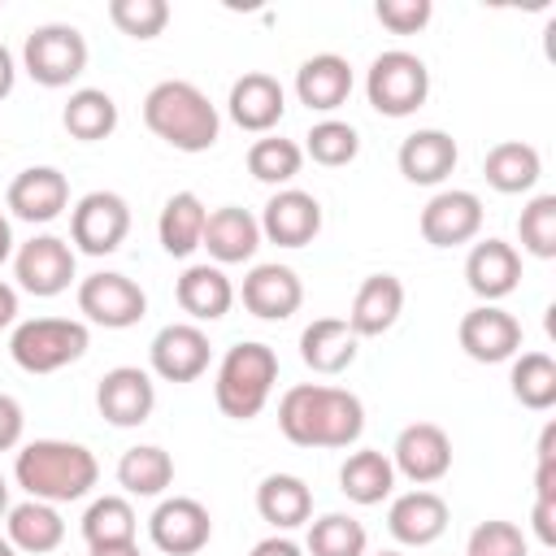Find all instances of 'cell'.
<instances>
[{"label":"cell","mask_w":556,"mask_h":556,"mask_svg":"<svg viewBox=\"0 0 556 556\" xmlns=\"http://www.w3.org/2000/svg\"><path fill=\"white\" fill-rule=\"evenodd\" d=\"M278 430L295 447H352L365 434V404L348 387L295 382L278 400Z\"/></svg>","instance_id":"obj_1"},{"label":"cell","mask_w":556,"mask_h":556,"mask_svg":"<svg viewBox=\"0 0 556 556\" xmlns=\"http://www.w3.org/2000/svg\"><path fill=\"white\" fill-rule=\"evenodd\" d=\"M13 482L26 491V500L74 504L100 482V460L91 447L70 439H30L13 456Z\"/></svg>","instance_id":"obj_2"},{"label":"cell","mask_w":556,"mask_h":556,"mask_svg":"<svg viewBox=\"0 0 556 556\" xmlns=\"http://www.w3.org/2000/svg\"><path fill=\"white\" fill-rule=\"evenodd\" d=\"M143 126L174 152H208L222 135V113L195 83L165 78L143 96Z\"/></svg>","instance_id":"obj_3"},{"label":"cell","mask_w":556,"mask_h":556,"mask_svg":"<svg viewBox=\"0 0 556 556\" xmlns=\"http://www.w3.org/2000/svg\"><path fill=\"white\" fill-rule=\"evenodd\" d=\"M278 382V356L269 343L243 339L235 348H226L217 378H213V400L230 421H252L261 417V408L269 404Z\"/></svg>","instance_id":"obj_4"},{"label":"cell","mask_w":556,"mask_h":556,"mask_svg":"<svg viewBox=\"0 0 556 556\" xmlns=\"http://www.w3.org/2000/svg\"><path fill=\"white\" fill-rule=\"evenodd\" d=\"M91 348V330L78 317H30L9 334V356L26 374H56L83 361Z\"/></svg>","instance_id":"obj_5"},{"label":"cell","mask_w":556,"mask_h":556,"mask_svg":"<svg viewBox=\"0 0 556 556\" xmlns=\"http://www.w3.org/2000/svg\"><path fill=\"white\" fill-rule=\"evenodd\" d=\"M430 96V70L408 48H387L365 70V100L382 117H413Z\"/></svg>","instance_id":"obj_6"},{"label":"cell","mask_w":556,"mask_h":556,"mask_svg":"<svg viewBox=\"0 0 556 556\" xmlns=\"http://www.w3.org/2000/svg\"><path fill=\"white\" fill-rule=\"evenodd\" d=\"M87 56H91L87 52V39L70 22H43L22 43V70L30 74V83H39L48 91L70 87L74 78H83Z\"/></svg>","instance_id":"obj_7"},{"label":"cell","mask_w":556,"mask_h":556,"mask_svg":"<svg viewBox=\"0 0 556 556\" xmlns=\"http://www.w3.org/2000/svg\"><path fill=\"white\" fill-rule=\"evenodd\" d=\"M130 235V204L117 191H87L70 208V248L87 256H109Z\"/></svg>","instance_id":"obj_8"},{"label":"cell","mask_w":556,"mask_h":556,"mask_svg":"<svg viewBox=\"0 0 556 556\" xmlns=\"http://www.w3.org/2000/svg\"><path fill=\"white\" fill-rule=\"evenodd\" d=\"M13 278L26 295L52 300L78 278V252L61 235H35L13 252Z\"/></svg>","instance_id":"obj_9"},{"label":"cell","mask_w":556,"mask_h":556,"mask_svg":"<svg viewBox=\"0 0 556 556\" xmlns=\"http://www.w3.org/2000/svg\"><path fill=\"white\" fill-rule=\"evenodd\" d=\"M78 313L91 326L126 330V326H139L143 321L148 295H143V287L135 278H126L117 269H96V274L78 278Z\"/></svg>","instance_id":"obj_10"},{"label":"cell","mask_w":556,"mask_h":556,"mask_svg":"<svg viewBox=\"0 0 556 556\" xmlns=\"http://www.w3.org/2000/svg\"><path fill=\"white\" fill-rule=\"evenodd\" d=\"M148 539L165 556H195L213 539V517L191 495H165L148 517Z\"/></svg>","instance_id":"obj_11"},{"label":"cell","mask_w":556,"mask_h":556,"mask_svg":"<svg viewBox=\"0 0 556 556\" xmlns=\"http://www.w3.org/2000/svg\"><path fill=\"white\" fill-rule=\"evenodd\" d=\"M213 343L204 334V326L195 321H169L152 334L148 343V374H156L161 382H195L208 369Z\"/></svg>","instance_id":"obj_12"},{"label":"cell","mask_w":556,"mask_h":556,"mask_svg":"<svg viewBox=\"0 0 556 556\" xmlns=\"http://www.w3.org/2000/svg\"><path fill=\"white\" fill-rule=\"evenodd\" d=\"M387 456H391L395 478H408L413 486H430V482L447 478V469H452V439L434 421H413L395 434Z\"/></svg>","instance_id":"obj_13"},{"label":"cell","mask_w":556,"mask_h":556,"mask_svg":"<svg viewBox=\"0 0 556 556\" xmlns=\"http://www.w3.org/2000/svg\"><path fill=\"white\" fill-rule=\"evenodd\" d=\"M417 230L430 248H460L482 235V200L465 187H443L426 200Z\"/></svg>","instance_id":"obj_14"},{"label":"cell","mask_w":556,"mask_h":556,"mask_svg":"<svg viewBox=\"0 0 556 556\" xmlns=\"http://www.w3.org/2000/svg\"><path fill=\"white\" fill-rule=\"evenodd\" d=\"M96 408L117 430L143 426L152 417V408H156V382H152V374L139 369V365H113L96 382Z\"/></svg>","instance_id":"obj_15"},{"label":"cell","mask_w":556,"mask_h":556,"mask_svg":"<svg viewBox=\"0 0 556 556\" xmlns=\"http://www.w3.org/2000/svg\"><path fill=\"white\" fill-rule=\"evenodd\" d=\"M256 222H261V239L278 248H308L321 235V200L304 187H278Z\"/></svg>","instance_id":"obj_16"},{"label":"cell","mask_w":556,"mask_h":556,"mask_svg":"<svg viewBox=\"0 0 556 556\" xmlns=\"http://www.w3.org/2000/svg\"><path fill=\"white\" fill-rule=\"evenodd\" d=\"M460 352L478 365H504L521 352V321L500 304H478L456 326Z\"/></svg>","instance_id":"obj_17"},{"label":"cell","mask_w":556,"mask_h":556,"mask_svg":"<svg viewBox=\"0 0 556 556\" xmlns=\"http://www.w3.org/2000/svg\"><path fill=\"white\" fill-rule=\"evenodd\" d=\"M4 204H9V213L17 222L48 226L70 208V178L56 165H30L9 182Z\"/></svg>","instance_id":"obj_18"},{"label":"cell","mask_w":556,"mask_h":556,"mask_svg":"<svg viewBox=\"0 0 556 556\" xmlns=\"http://www.w3.org/2000/svg\"><path fill=\"white\" fill-rule=\"evenodd\" d=\"M226 113L239 130L248 135H274V126L282 122L287 113V91L274 74L265 70H248L243 78L230 83V96H226Z\"/></svg>","instance_id":"obj_19"},{"label":"cell","mask_w":556,"mask_h":556,"mask_svg":"<svg viewBox=\"0 0 556 556\" xmlns=\"http://www.w3.org/2000/svg\"><path fill=\"white\" fill-rule=\"evenodd\" d=\"M239 300L252 317L261 321H287L291 313H300L304 304V282L291 265H278V261H265V265H252L243 274V287H239Z\"/></svg>","instance_id":"obj_20"},{"label":"cell","mask_w":556,"mask_h":556,"mask_svg":"<svg viewBox=\"0 0 556 556\" xmlns=\"http://www.w3.org/2000/svg\"><path fill=\"white\" fill-rule=\"evenodd\" d=\"M447 521H452V508L430 486L404 491L387 508V530H391V539L400 547H430V543H439L443 530H447Z\"/></svg>","instance_id":"obj_21"},{"label":"cell","mask_w":556,"mask_h":556,"mask_svg":"<svg viewBox=\"0 0 556 556\" xmlns=\"http://www.w3.org/2000/svg\"><path fill=\"white\" fill-rule=\"evenodd\" d=\"M465 282L482 304H500L521 287V252L508 239H478L465 256Z\"/></svg>","instance_id":"obj_22"},{"label":"cell","mask_w":556,"mask_h":556,"mask_svg":"<svg viewBox=\"0 0 556 556\" xmlns=\"http://www.w3.org/2000/svg\"><path fill=\"white\" fill-rule=\"evenodd\" d=\"M356 87V74L348 65V56L339 52H313L300 61L295 70V100L308 109V113H334L348 104Z\"/></svg>","instance_id":"obj_23"},{"label":"cell","mask_w":556,"mask_h":556,"mask_svg":"<svg viewBox=\"0 0 556 556\" xmlns=\"http://www.w3.org/2000/svg\"><path fill=\"white\" fill-rule=\"evenodd\" d=\"M456 161H460V148H456V139H452L447 130H439V126H426V130L404 135V143H400V152H395V165H400V174H404L413 187H439V182L456 169Z\"/></svg>","instance_id":"obj_24"},{"label":"cell","mask_w":556,"mask_h":556,"mask_svg":"<svg viewBox=\"0 0 556 556\" xmlns=\"http://www.w3.org/2000/svg\"><path fill=\"white\" fill-rule=\"evenodd\" d=\"M261 243H265V239H261L256 213H248V208H239V204L213 208L208 222H204V239H200V248L213 256V265H243V261L256 256Z\"/></svg>","instance_id":"obj_25"},{"label":"cell","mask_w":556,"mask_h":556,"mask_svg":"<svg viewBox=\"0 0 556 556\" xmlns=\"http://www.w3.org/2000/svg\"><path fill=\"white\" fill-rule=\"evenodd\" d=\"M404 313V282L395 274H369L356 295H352V308H348V326L356 339H378L387 334Z\"/></svg>","instance_id":"obj_26"},{"label":"cell","mask_w":556,"mask_h":556,"mask_svg":"<svg viewBox=\"0 0 556 556\" xmlns=\"http://www.w3.org/2000/svg\"><path fill=\"white\" fill-rule=\"evenodd\" d=\"M356 352H361V339L352 334V326L343 317H313L300 330V361L321 378H334V374L352 369Z\"/></svg>","instance_id":"obj_27"},{"label":"cell","mask_w":556,"mask_h":556,"mask_svg":"<svg viewBox=\"0 0 556 556\" xmlns=\"http://www.w3.org/2000/svg\"><path fill=\"white\" fill-rule=\"evenodd\" d=\"M174 300L187 313V321H195V326L200 321H217L235 304V282L226 278L222 265H208V261L204 265H187L178 274V282H174Z\"/></svg>","instance_id":"obj_28"},{"label":"cell","mask_w":556,"mask_h":556,"mask_svg":"<svg viewBox=\"0 0 556 556\" xmlns=\"http://www.w3.org/2000/svg\"><path fill=\"white\" fill-rule=\"evenodd\" d=\"M256 513L274 534L300 530L313 521V486L300 473H265L256 486Z\"/></svg>","instance_id":"obj_29"},{"label":"cell","mask_w":556,"mask_h":556,"mask_svg":"<svg viewBox=\"0 0 556 556\" xmlns=\"http://www.w3.org/2000/svg\"><path fill=\"white\" fill-rule=\"evenodd\" d=\"M482 178H486V187L500 191V195H526V191H534L539 178H543V156H539V148L526 143V139H500V143L486 148V156H482Z\"/></svg>","instance_id":"obj_30"},{"label":"cell","mask_w":556,"mask_h":556,"mask_svg":"<svg viewBox=\"0 0 556 556\" xmlns=\"http://www.w3.org/2000/svg\"><path fill=\"white\" fill-rule=\"evenodd\" d=\"M4 539L26 556H48L65 543V521H61L56 504L22 500L4 513Z\"/></svg>","instance_id":"obj_31"},{"label":"cell","mask_w":556,"mask_h":556,"mask_svg":"<svg viewBox=\"0 0 556 556\" xmlns=\"http://www.w3.org/2000/svg\"><path fill=\"white\" fill-rule=\"evenodd\" d=\"M339 491L361 504V508H374L382 500H391L395 491V469H391V456L378 452V447H356L348 452V460L339 465Z\"/></svg>","instance_id":"obj_32"},{"label":"cell","mask_w":556,"mask_h":556,"mask_svg":"<svg viewBox=\"0 0 556 556\" xmlns=\"http://www.w3.org/2000/svg\"><path fill=\"white\" fill-rule=\"evenodd\" d=\"M204 222H208V208L195 191H174L165 204H161V217H156V239L169 256L187 261L200 239H204Z\"/></svg>","instance_id":"obj_33"},{"label":"cell","mask_w":556,"mask_h":556,"mask_svg":"<svg viewBox=\"0 0 556 556\" xmlns=\"http://www.w3.org/2000/svg\"><path fill=\"white\" fill-rule=\"evenodd\" d=\"M174 482V456L156 443H139V447H126L122 460H117V486L135 500H156L165 495Z\"/></svg>","instance_id":"obj_34"},{"label":"cell","mask_w":556,"mask_h":556,"mask_svg":"<svg viewBox=\"0 0 556 556\" xmlns=\"http://www.w3.org/2000/svg\"><path fill=\"white\" fill-rule=\"evenodd\" d=\"M61 126L78 143H100L117 130V100L104 87H78V91H70V100L61 109Z\"/></svg>","instance_id":"obj_35"},{"label":"cell","mask_w":556,"mask_h":556,"mask_svg":"<svg viewBox=\"0 0 556 556\" xmlns=\"http://www.w3.org/2000/svg\"><path fill=\"white\" fill-rule=\"evenodd\" d=\"M513 400L530 413H547L556 404V361L547 352H517L508 369Z\"/></svg>","instance_id":"obj_36"},{"label":"cell","mask_w":556,"mask_h":556,"mask_svg":"<svg viewBox=\"0 0 556 556\" xmlns=\"http://www.w3.org/2000/svg\"><path fill=\"white\" fill-rule=\"evenodd\" d=\"M304 169V148L282 135H261L248 148V174L265 187H291Z\"/></svg>","instance_id":"obj_37"},{"label":"cell","mask_w":556,"mask_h":556,"mask_svg":"<svg viewBox=\"0 0 556 556\" xmlns=\"http://www.w3.org/2000/svg\"><path fill=\"white\" fill-rule=\"evenodd\" d=\"M139 517L126 495H100L83 513V539L87 547H109V543H135Z\"/></svg>","instance_id":"obj_38"},{"label":"cell","mask_w":556,"mask_h":556,"mask_svg":"<svg viewBox=\"0 0 556 556\" xmlns=\"http://www.w3.org/2000/svg\"><path fill=\"white\" fill-rule=\"evenodd\" d=\"M304 556H369V534L348 513H321L317 521H308Z\"/></svg>","instance_id":"obj_39"},{"label":"cell","mask_w":556,"mask_h":556,"mask_svg":"<svg viewBox=\"0 0 556 556\" xmlns=\"http://www.w3.org/2000/svg\"><path fill=\"white\" fill-rule=\"evenodd\" d=\"M304 156H313L317 165L326 169H343L361 156V135L352 122H339V117H321L313 122V130L304 135Z\"/></svg>","instance_id":"obj_40"},{"label":"cell","mask_w":556,"mask_h":556,"mask_svg":"<svg viewBox=\"0 0 556 556\" xmlns=\"http://www.w3.org/2000/svg\"><path fill=\"white\" fill-rule=\"evenodd\" d=\"M517 239H521V252H530L534 261L556 256V195L552 191H539L526 200L517 217Z\"/></svg>","instance_id":"obj_41"},{"label":"cell","mask_w":556,"mask_h":556,"mask_svg":"<svg viewBox=\"0 0 556 556\" xmlns=\"http://www.w3.org/2000/svg\"><path fill=\"white\" fill-rule=\"evenodd\" d=\"M109 22L122 35L148 43L169 26V4L165 0H109Z\"/></svg>","instance_id":"obj_42"},{"label":"cell","mask_w":556,"mask_h":556,"mask_svg":"<svg viewBox=\"0 0 556 556\" xmlns=\"http://www.w3.org/2000/svg\"><path fill=\"white\" fill-rule=\"evenodd\" d=\"M465 556H530V543L521 534V526L504 521V517H491V521H478L469 543H465Z\"/></svg>","instance_id":"obj_43"},{"label":"cell","mask_w":556,"mask_h":556,"mask_svg":"<svg viewBox=\"0 0 556 556\" xmlns=\"http://www.w3.org/2000/svg\"><path fill=\"white\" fill-rule=\"evenodd\" d=\"M374 17H378L391 35H417V30L430 26L434 4H430V0H378V4H374Z\"/></svg>","instance_id":"obj_44"},{"label":"cell","mask_w":556,"mask_h":556,"mask_svg":"<svg viewBox=\"0 0 556 556\" xmlns=\"http://www.w3.org/2000/svg\"><path fill=\"white\" fill-rule=\"evenodd\" d=\"M22 430H26V413H22V404H17L9 391H0V452L22 447Z\"/></svg>","instance_id":"obj_45"},{"label":"cell","mask_w":556,"mask_h":556,"mask_svg":"<svg viewBox=\"0 0 556 556\" xmlns=\"http://www.w3.org/2000/svg\"><path fill=\"white\" fill-rule=\"evenodd\" d=\"M530 526H534V534H539L543 547H556V504H552V500H534Z\"/></svg>","instance_id":"obj_46"},{"label":"cell","mask_w":556,"mask_h":556,"mask_svg":"<svg viewBox=\"0 0 556 556\" xmlns=\"http://www.w3.org/2000/svg\"><path fill=\"white\" fill-rule=\"evenodd\" d=\"M248 556H304V547H300L295 539H287V534H269V539H261Z\"/></svg>","instance_id":"obj_47"},{"label":"cell","mask_w":556,"mask_h":556,"mask_svg":"<svg viewBox=\"0 0 556 556\" xmlns=\"http://www.w3.org/2000/svg\"><path fill=\"white\" fill-rule=\"evenodd\" d=\"M17 326V287L0 282V330Z\"/></svg>","instance_id":"obj_48"},{"label":"cell","mask_w":556,"mask_h":556,"mask_svg":"<svg viewBox=\"0 0 556 556\" xmlns=\"http://www.w3.org/2000/svg\"><path fill=\"white\" fill-rule=\"evenodd\" d=\"M13 83H17V61H13V52L0 43V100L13 91Z\"/></svg>","instance_id":"obj_49"},{"label":"cell","mask_w":556,"mask_h":556,"mask_svg":"<svg viewBox=\"0 0 556 556\" xmlns=\"http://www.w3.org/2000/svg\"><path fill=\"white\" fill-rule=\"evenodd\" d=\"M17 248H13V226H9V217H4V208H0V265L13 256Z\"/></svg>","instance_id":"obj_50"},{"label":"cell","mask_w":556,"mask_h":556,"mask_svg":"<svg viewBox=\"0 0 556 556\" xmlns=\"http://www.w3.org/2000/svg\"><path fill=\"white\" fill-rule=\"evenodd\" d=\"M87 556H143L139 543H109V547H91Z\"/></svg>","instance_id":"obj_51"},{"label":"cell","mask_w":556,"mask_h":556,"mask_svg":"<svg viewBox=\"0 0 556 556\" xmlns=\"http://www.w3.org/2000/svg\"><path fill=\"white\" fill-rule=\"evenodd\" d=\"M9 508H13V504H9V478H4V473H0V517H4V513H9Z\"/></svg>","instance_id":"obj_52"},{"label":"cell","mask_w":556,"mask_h":556,"mask_svg":"<svg viewBox=\"0 0 556 556\" xmlns=\"http://www.w3.org/2000/svg\"><path fill=\"white\" fill-rule=\"evenodd\" d=\"M0 556H17V547H13V543H9L4 534H0Z\"/></svg>","instance_id":"obj_53"},{"label":"cell","mask_w":556,"mask_h":556,"mask_svg":"<svg viewBox=\"0 0 556 556\" xmlns=\"http://www.w3.org/2000/svg\"><path fill=\"white\" fill-rule=\"evenodd\" d=\"M378 556H404V552H400V547H387V552H378Z\"/></svg>","instance_id":"obj_54"}]
</instances>
